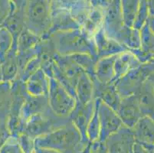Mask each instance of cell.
Returning <instances> with one entry per match:
<instances>
[{"label": "cell", "instance_id": "cell-25", "mask_svg": "<svg viewBox=\"0 0 154 153\" xmlns=\"http://www.w3.org/2000/svg\"><path fill=\"white\" fill-rule=\"evenodd\" d=\"M140 64V63L130 50L124 51L116 55L114 61V82L122 78L123 76L125 75L131 70L138 67Z\"/></svg>", "mask_w": 154, "mask_h": 153}, {"label": "cell", "instance_id": "cell-43", "mask_svg": "<svg viewBox=\"0 0 154 153\" xmlns=\"http://www.w3.org/2000/svg\"><path fill=\"white\" fill-rule=\"evenodd\" d=\"M148 81H149V83L151 84V86H152L154 91V71L150 74V76H149V78H148Z\"/></svg>", "mask_w": 154, "mask_h": 153}, {"label": "cell", "instance_id": "cell-12", "mask_svg": "<svg viewBox=\"0 0 154 153\" xmlns=\"http://www.w3.org/2000/svg\"><path fill=\"white\" fill-rule=\"evenodd\" d=\"M95 108V99L87 104H83L76 100V104L70 113L68 119L75 126L82 137L84 142H90L87 139L86 131L88 125L93 116Z\"/></svg>", "mask_w": 154, "mask_h": 153}, {"label": "cell", "instance_id": "cell-13", "mask_svg": "<svg viewBox=\"0 0 154 153\" xmlns=\"http://www.w3.org/2000/svg\"><path fill=\"white\" fill-rule=\"evenodd\" d=\"M117 113L123 125L127 128L132 129L143 117L137 95L122 98Z\"/></svg>", "mask_w": 154, "mask_h": 153}, {"label": "cell", "instance_id": "cell-41", "mask_svg": "<svg viewBox=\"0 0 154 153\" xmlns=\"http://www.w3.org/2000/svg\"><path fill=\"white\" fill-rule=\"evenodd\" d=\"M147 2L148 12H149V17L154 18V0H149Z\"/></svg>", "mask_w": 154, "mask_h": 153}, {"label": "cell", "instance_id": "cell-33", "mask_svg": "<svg viewBox=\"0 0 154 153\" xmlns=\"http://www.w3.org/2000/svg\"><path fill=\"white\" fill-rule=\"evenodd\" d=\"M13 49V38L5 27L0 28V62Z\"/></svg>", "mask_w": 154, "mask_h": 153}, {"label": "cell", "instance_id": "cell-40", "mask_svg": "<svg viewBox=\"0 0 154 153\" xmlns=\"http://www.w3.org/2000/svg\"><path fill=\"white\" fill-rule=\"evenodd\" d=\"M35 153H61V152L56 151V150L51 149V148H39V147H36Z\"/></svg>", "mask_w": 154, "mask_h": 153}, {"label": "cell", "instance_id": "cell-8", "mask_svg": "<svg viewBox=\"0 0 154 153\" xmlns=\"http://www.w3.org/2000/svg\"><path fill=\"white\" fill-rule=\"evenodd\" d=\"M124 26L120 0L107 1L103 8L102 29L108 38L115 40L120 31Z\"/></svg>", "mask_w": 154, "mask_h": 153}, {"label": "cell", "instance_id": "cell-44", "mask_svg": "<svg viewBox=\"0 0 154 153\" xmlns=\"http://www.w3.org/2000/svg\"><path fill=\"white\" fill-rule=\"evenodd\" d=\"M0 82H2V75H1V70H0Z\"/></svg>", "mask_w": 154, "mask_h": 153}, {"label": "cell", "instance_id": "cell-5", "mask_svg": "<svg viewBox=\"0 0 154 153\" xmlns=\"http://www.w3.org/2000/svg\"><path fill=\"white\" fill-rule=\"evenodd\" d=\"M154 71V63L140 64L114 82L121 98L135 95Z\"/></svg>", "mask_w": 154, "mask_h": 153}, {"label": "cell", "instance_id": "cell-9", "mask_svg": "<svg viewBox=\"0 0 154 153\" xmlns=\"http://www.w3.org/2000/svg\"><path fill=\"white\" fill-rule=\"evenodd\" d=\"M97 109L100 121V136L98 141L104 143L110 136L115 133L124 126L117 112L99 99H97Z\"/></svg>", "mask_w": 154, "mask_h": 153}, {"label": "cell", "instance_id": "cell-36", "mask_svg": "<svg viewBox=\"0 0 154 153\" xmlns=\"http://www.w3.org/2000/svg\"><path fill=\"white\" fill-rule=\"evenodd\" d=\"M16 141L24 153H35V139L25 133H21L16 137Z\"/></svg>", "mask_w": 154, "mask_h": 153}, {"label": "cell", "instance_id": "cell-23", "mask_svg": "<svg viewBox=\"0 0 154 153\" xmlns=\"http://www.w3.org/2000/svg\"><path fill=\"white\" fill-rule=\"evenodd\" d=\"M136 95L143 116H147L154 121V91L148 79Z\"/></svg>", "mask_w": 154, "mask_h": 153}, {"label": "cell", "instance_id": "cell-28", "mask_svg": "<svg viewBox=\"0 0 154 153\" xmlns=\"http://www.w3.org/2000/svg\"><path fill=\"white\" fill-rule=\"evenodd\" d=\"M120 7L124 25L133 28L139 7V0H121Z\"/></svg>", "mask_w": 154, "mask_h": 153}, {"label": "cell", "instance_id": "cell-4", "mask_svg": "<svg viewBox=\"0 0 154 153\" xmlns=\"http://www.w3.org/2000/svg\"><path fill=\"white\" fill-rule=\"evenodd\" d=\"M69 122L68 117L57 116L49 109L31 117L24 126L22 133H26L35 139L61 128Z\"/></svg>", "mask_w": 154, "mask_h": 153}, {"label": "cell", "instance_id": "cell-15", "mask_svg": "<svg viewBox=\"0 0 154 153\" xmlns=\"http://www.w3.org/2000/svg\"><path fill=\"white\" fill-rule=\"evenodd\" d=\"M93 38L97 59L115 56L128 50L116 40L107 37L102 29L95 33Z\"/></svg>", "mask_w": 154, "mask_h": 153}, {"label": "cell", "instance_id": "cell-38", "mask_svg": "<svg viewBox=\"0 0 154 153\" xmlns=\"http://www.w3.org/2000/svg\"><path fill=\"white\" fill-rule=\"evenodd\" d=\"M0 153H24L19 147L16 138L10 136L3 146L0 148Z\"/></svg>", "mask_w": 154, "mask_h": 153}, {"label": "cell", "instance_id": "cell-45", "mask_svg": "<svg viewBox=\"0 0 154 153\" xmlns=\"http://www.w3.org/2000/svg\"><path fill=\"white\" fill-rule=\"evenodd\" d=\"M132 153H133V152H132Z\"/></svg>", "mask_w": 154, "mask_h": 153}, {"label": "cell", "instance_id": "cell-6", "mask_svg": "<svg viewBox=\"0 0 154 153\" xmlns=\"http://www.w3.org/2000/svg\"><path fill=\"white\" fill-rule=\"evenodd\" d=\"M28 95L25 83L16 79L12 83L11 103L7 127L11 136L16 138L23 131L24 126L21 121V110Z\"/></svg>", "mask_w": 154, "mask_h": 153}, {"label": "cell", "instance_id": "cell-31", "mask_svg": "<svg viewBox=\"0 0 154 153\" xmlns=\"http://www.w3.org/2000/svg\"><path fill=\"white\" fill-rule=\"evenodd\" d=\"M140 49L147 55L154 57V34L149 28L148 22L140 30Z\"/></svg>", "mask_w": 154, "mask_h": 153}, {"label": "cell", "instance_id": "cell-22", "mask_svg": "<svg viewBox=\"0 0 154 153\" xmlns=\"http://www.w3.org/2000/svg\"><path fill=\"white\" fill-rule=\"evenodd\" d=\"M0 70L2 82L12 83L19 78V66L15 49H12L3 61L0 62Z\"/></svg>", "mask_w": 154, "mask_h": 153}, {"label": "cell", "instance_id": "cell-10", "mask_svg": "<svg viewBox=\"0 0 154 153\" xmlns=\"http://www.w3.org/2000/svg\"><path fill=\"white\" fill-rule=\"evenodd\" d=\"M51 28L48 38L54 32L81 29L61 1H51Z\"/></svg>", "mask_w": 154, "mask_h": 153}, {"label": "cell", "instance_id": "cell-7", "mask_svg": "<svg viewBox=\"0 0 154 153\" xmlns=\"http://www.w3.org/2000/svg\"><path fill=\"white\" fill-rule=\"evenodd\" d=\"M48 101L50 109L61 117H68L76 104L75 97L54 78H49Z\"/></svg>", "mask_w": 154, "mask_h": 153}, {"label": "cell", "instance_id": "cell-30", "mask_svg": "<svg viewBox=\"0 0 154 153\" xmlns=\"http://www.w3.org/2000/svg\"><path fill=\"white\" fill-rule=\"evenodd\" d=\"M69 57L82 71L88 74L91 78H94L95 65L98 59L87 54H74Z\"/></svg>", "mask_w": 154, "mask_h": 153}, {"label": "cell", "instance_id": "cell-1", "mask_svg": "<svg viewBox=\"0 0 154 153\" xmlns=\"http://www.w3.org/2000/svg\"><path fill=\"white\" fill-rule=\"evenodd\" d=\"M48 38L55 52L61 56L87 54L97 58L93 37L82 29L54 32Z\"/></svg>", "mask_w": 154, "mask_h": 153}, {"label": "cell", "instance_id": "cell-20", "mask_svg": "<svg viewBox=\"0 0 154 153\" xmlns=\"http://www.w3.org/2000/svg\"><path fill=\"white\" fill-rule=\"evenodd\" d=\"M115 57L116 55L98 59L95 65L94 78H95L98 82L103 84H111L114 82Z\"/></svg>", "mask_w": 154, "mask_h": 153}, {"label": "cell", "instance_id": "cell-39", "mask_svg": "<svg viewBox=\"0 0 154 153\" xmlns=\"http://www.w3.org/2000/svg\"><path fill=\"white\" fill-rule=\"evenodd\" d=\"M133 153H154V146H145L135 142Z\"/></svg>", "mask_w": 154, "mask_h": 153}, {"label": "cell", "instance_id": "cell-19", "mask_svg": "<svg viewBox=\"0 0 154 153\" xmlns=\"http://www.w3.org/2000/svg\"><path fill=\"white\" fill-rule=\"evenodd\" d=\"M24 83L29 95L34 96H48L49 78L42 69L38 70Z\"/></svg>", "mask_w": 154, "mask_h": 153}, {"label": "cell", "instance_id": "cell-29", "mask_svg": "<svg viewBox=\"0 0 154 153\" xmlns=\"http://www.w3.org/2000/svg\"><path fill=\"white\" fill-rule=\"evenodd\" d=\"M41 39V38L38 37L30 31L25 29L17 41V54L26 52L34 49Z\"/></svg>", "mask_w": 154, "mask_h": 153}, {"label": "cell", "instance_id": "cell-18", "mask_svg": "<svg viewBox=\"0 0 154 153\" xmlns=\"http://www.w3.org/2000/svg\"><path fill=\"white\" fill-rule=\"evenodd\" d=\"M131 130L136 142L145 146H154V121L152 119L143 116Z\"/></svg>", "mask_w": 154, "mask_h": 153}, {"label": "cell", "instance_id": "cell-14", "mask_svg": "<svg viewBox=\"0 0 154 153\" xmlns=\"http://www.w3.org/2000/svg\"><path fill=\"white\" fill-rule=\"evenodd\" d=\"M13 3L14 5L12 12L2 27H5L12 35L13 49L16 50L19 37L24 29H26L25 6H26V1H13Z\"/></svg>", "mask_w": 154, "mask_h": 153}, {"label": "cell", "instance_id": "cell-37", "mask_svg": "<svg viewBox=\"0 0 154 153\" xmlns=\"http://www.w3.org/2000/svg\"><path fill=\"white\" fill-rule=\"evenodd\" d=\"M13 1H0V28L2 27L13 8Z\"/></svg>", "mask_w": 154, "mask_h": 153}, {"label": "cell", "instance_id": "cell-11", "mask_svg": "<svg viewBox=\"0 0 154 153\" xmlns=\"http://www.w3.org/2000/svg\"><path fill=\"white\" fill-rule=\"evenodd\" d=\"M135 139L131 129L123 126L104 142L107 153H132Z\"/></svg>", "mask_w": 154, "mask_h": 153}, {"label": "cell", "instance_id": "cell-24", "mask_svg": "<svg viewBox=\"0 0 154 153\" xmlns=\"http://www.w3.org/2000/svg\"><path fill=\"white\" fill-rule=\"evenodd\" d=\"M75 97L77 101L83 104H87L94 100L93 81L85 71L81 74L77 81L75 86Z\"/></svg>", "mask_w": 154, "mask_h": 153}, {"label": "cell", "instance_id": "cell-42", "mask_svg": "<svg viewBox=\"0 0 154 153\" xmlns=\"http://www.w3.org/2000/svg\"><path fill=\"white\" fill-rule=\"evenodd\" d=\"M148 25H149V28L152 30V32H153L154 34V18H152V17H149V20H148Z\"/></svg>", "mask_w": 154, "mask_h": 153}, {"label": "cell", "instance_id": "cell-26", "mask_svg": "<svg viewBox=\"0 0 154 153\" xmlns=\"http://www.w3.org/2000/svg\"><path fill=\"white\" fill-rule=\"evenodd\" d=\"M115 40L128 50H137L140 46V30L124 25Z\"/></svg>", "mask_w": 154, "mask_h": 153}, {"label": "cell", "instance_id": "cell-34", "mask_svg": "<svg viewBox=\"0 0 154 153\" xmlns=\"http://www.w3.org/2000/svg\"><path fill=\"white\" fill-rule=\"evenodd\" d=\"M149 18L147 2L146 0H139V7H138V10H137L133 28L137 30H140L144 25L147 23Z\"/></svg>", "mask_w": 154, "mask_h": 153}, {"label": "cell", "instance_id": "cell-3", "mask_svg": "<svg viewBox=\"0 0 154 153\" xmlns=\"http://www.w3.org/2000/svg\"><path fill=\"white\" fill-rule=\"evenodd\" d=\"M51 1L29 0L25 6L26 29L41 38H47L51 28Z\"/></svg>", "mask_w": 154, "mask_h": 153}, {"label": "cell", "instance_id": "cell-35", "mask_svg": "<svg viewBox=\"0 0 154 153\" xmlns=\"http://www.w3.org/2000/svg\"><path fill=\"white\" fill-rule=\"evenodd\" d=\"M43 64H44V59L42 57H39V56H36L33 59H32L25 67L23 71H22L19 76L18 79H20L23 82L26 81L28 78L30 77L32 74H34L35 72L39 69H42Z\"/></svg>", "mask_w": 154, "mask_h": 153}, {"label": "cell", "instance_id": "cell-2", "mask_svg": "<svg viewBox=\"0 0 154 153\" xmlns=\"http://www.w3.org/2000/svg\"><path fill=\"white\" fill-rule=\"evenodd\" d=\"M88 143L84 142L80 133L71 122L48 134L35 139L36 147L51 148L61 153H81Z\"/></svg>", "mask_w": 154, "mask_h": 153}, {"label": "cell", "instance_id": "cell-21", "mask_svg": "<svg viewBox=\"0 0 154 153\" xmlns=\"http://www.w3.org/2000/svg\"><path fill=\"white\" fill-rule=\"evenodd\" d=\"M61 2L69 11L80 28L82 29L92 9L91 1H61Z\"/></svg>", "mask_w": 154, "mask_h": 153}, {"label": "cell", "instance_id": "cell-32", "mask_svg": "<svg viewBox=\"0 0 154 153\" xmlns=\"http://www.w3.org/2000/svg\"><path fill=\"white\" fill-rule=\"evenodd\" d=\"M95 99V108L93 116L91 119L87 127V139L90 142L98 141L100 136V121H99L98 109H97V99Z\"/></svg>", "mask_w": 154, "mask_h": 153}, {"label": "cell", "instance_id": "cell-27", "mask_svg": "<svg viewBox=\"0 0 154 153\" xmlns=\"http://www.w3.org/2000/svg\"><path fill=\"white\" fill-rule=\"evenodd\" d=\"M12 83L0 82V126H7L11 103Z\"/></svg>", "mask_w": 154, "mask_h": 153}, {"label": "cell", "instance_id": "cell-17", "mask_svg": "<svg viewBox=\"0 0 154 153\" xmlns=\"http://www.w3.org/2000/svg\"><path fill=\"white\" fill-rule=\"evenodd\" d=\"M48 96H34L27 95L21 110V121L23 126L32 116L49 110Z\"/></svg>", "mask_w": 154, "mask_h": 153}, {"label": "cell", "instance_id": "cell-16", "mask_svg": "<svg viewBox=\"0 0 154 153\" xmlns=\"http://www.w3.org/2000/svg\"><path fill=\"white\" fill-rule=\"evenodd\" d=\"M92 81L94 83V98L99 99L117 112L122 98L119 94L114 83L103 84L94 78Z\"/></svg>", "mask_w": 154, "mask_h": 153}]
</instances>
